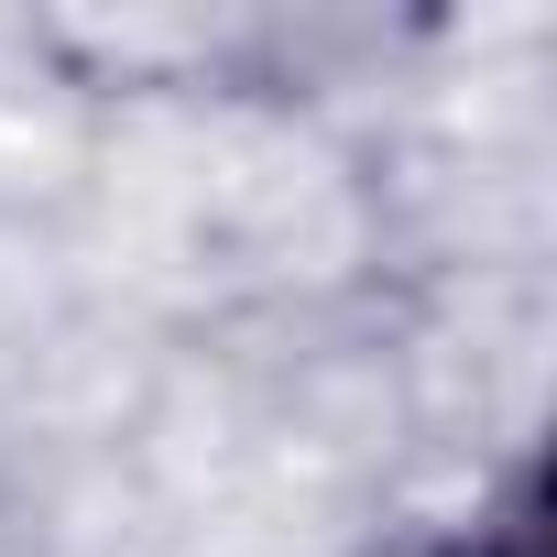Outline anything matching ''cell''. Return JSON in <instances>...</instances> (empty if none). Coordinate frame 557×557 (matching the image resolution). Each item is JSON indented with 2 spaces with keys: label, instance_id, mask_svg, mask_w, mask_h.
I'll use <instances>...</instances> for the list:
<instances>
[{
  "label": "cell",
  "instance_id": "6da1fadb",
  "mask_svg": "<svg viewBox=\"0 0 557 557\" xmlns=\"http://www.w3.org/2000/svg\"><path fill=\"white\" fill-rule=\"evenodd\" d=\"M372 557H546V503H535V470H513L470 524H437V535H405V546H372Z\"/></svg>",
  "mask_w": 557,
  "mask_h": 557
}]
</instances>
